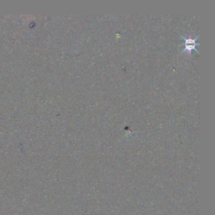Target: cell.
Segmentation results:
<instances>
[{
    "label": "cell",
    "instance_id": "1",
    "mask_svg": "<svg viewBox=\"0 0 215 215\" xmlns=\"http://www.w3.org/2000/svg\"><path fill=\"white\" fill-rule=\"evenodd\" d=\"M182 38L184 40V42L183 44L184 46V51H187L189 52H191L192 50H194L196 51H197V49H196V47L199 45V42H197V39L198 38V36L196 37L195 39L192 38H185L182 36Z\"/></svg>",
    "mask_w": 215,
    "mask_h": 215
}]
</instances>
